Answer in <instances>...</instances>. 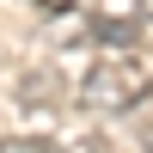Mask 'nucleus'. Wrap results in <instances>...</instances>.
Masks as SVG:
<instances>
[{
	"label": "nucleus",
	"instance_id": "1",
	"mask_svg": "<svg viewBox=\"0 0 153 153\" xmlns=\"http://www.w3.org/2000/svg\"><path fill=\"white\" fill-rule=\"evenodd\" d=\"M153 92V55H110L98 68H86L80 80V104L92 110H129Z\"/></svg>",
	"mask_w": 153,
	"mask_h": 153
},
{
	"label": "nucleus",
	"instance_id": "4",
	"mask_svg": "<svg viewBox=\"0 0 153 153\" xmlns=\"http://www.w3.org/2000/svg\"><path fill=\"white\" fill-rule=\"evenodd\" d=\"M0 153H55V147H49L43 135H19V141H6Z\"/></svg>",
	"mask_w": 153,
	"mask_h": 153
},
{
	"label": "nucleus",
	"instance_id": "2",
	"mask_svg": "<svg viewBox=\"0 0 153 153\" xmlns=\"http://www.w3.org/2000/svg\"><path fill=\"white\" fill-rule=\"evenodd\" d=\"M92 37L110 43V49H123V43H135V19H110V12H98V19H92Z\"/></svg>",
	"mask_w": 153,
	"mask_h": 153
},
{
	"label": "nucleus",
	"instance_id": "3",
	"mask_svg": "<svg viewBox=\"0 0 153 153\" xmlns=\"http://www.w3.org/2000/svg\"><path fill=\"white\" fill-rule=\"evenodd\" d=\"M49 86H55V74L37 68V74H25V80H19V98H25V104H31V98H43V104H49V98H55Z\"/></svg>",
	"mask_w": 153,
	"mask_h": 153
}]
</instances>
